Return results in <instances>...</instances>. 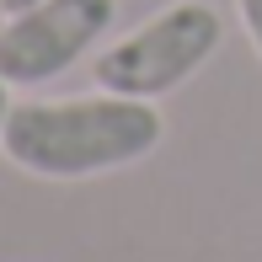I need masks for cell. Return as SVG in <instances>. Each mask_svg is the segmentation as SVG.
I'll return each mask as SVG.
<instances>
[{"mask_svg":"<svg viewBox=\"0 0 262 262\" xmlns=\"http://www.w3.org/2000/svg\"><path fill=\"white\" fill-rule=\"evenodd\" d=\"M161 134L166 123L156 102L97 91L75 102H16L6 118L0 156L43 182H80L139 166L161 150Z\"/></svg>","mask_w":262,"mask_h":262,"instance_id":"6da1fadb","label":"cell"},{"mask_svg":"<svg viewBox=\"0 0 262 262\" xmlns=\"http://www.w3.org/2000/svg\"><path fill=\"white\" fill-rule=\"evenodd\" d=\"M220 38H225V21H220L214 6H204V0H171L150 21H139L128 38H118L113 49L97 54V64H91L97 91L156 102L166 91H177L182 80H193L214 59Z\"/></svg>","mask_w":262,"mask_h":262,"instance_id":"7a4b0ae2","label":"cell"},{"mask_svg":"<svg viewBox=\"0 0 262 262\" xmlns=\"http://www.w3.org/2000/svg\"><path fill=\"white\" fill-rule=\"evenodd\" d=\"M118 21V0H38L11 11L0 27V75L11 86L59 80L75 59H86Z\"/></svg>","mask_w":262,"mask_h":262,"instance_id":"3957f363","label":"cell"},{"mask_svg":"<svg viewBox=\"0 0 262 262\" xmlns=\"http://www.w3.org/2000/svg\"><path fill=\"white\" fill-rule=\"evenodd\" d=\"M235 6H241V21H246V32H252V43L262 54V0H235Z\"/></svg>","mask_w":262,"mask_h":262,"instance_id":"277c9868","label":"cell"},{"mask_svg":"<svg viewBox=\"0 0 262 262\" xmlns=\"http://www.w3.org/2000/svg\"><path fill=\"white\" fill-rule=\"evenodd\" d=\"M11 107H16V102H11V80L0 75V139H6V118H11Z\"/></svg>","mask_w":262,"mask_h":262,"instance_id":"5b68a950","label":"cell"},{"mask_svg":"<svg viewBox=\"0 0 262 262\" xmlns=\"http://www.w3.org/2000/svg\"><path fill=\"white\" fill-rule=\"evenodd\" d=\"M27 6H38V0H6V11H27Z\"/></svg>","mask_w":262,"mask_h":262,"instance_id":"8992f818","label":"cell"},{"mask_svg":"<svg viewBox=\"0 0 262 262\" xmlns=\"http://www.w3.org/2000/svg\"><path fill=\"white\" fill-rule=\"evenodd\" d=\"M6 16H11V11H6V0H0V27H6Z\"/></svg>","mask_w":262,"mask_h":262,"instance_id":"52a82bcc","label":"cell"}]
</instances>
